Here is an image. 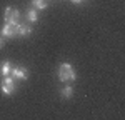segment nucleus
I'll list each match as a JSON object with an SVG mask.
<instances>
[{"label":"nucleus","mask_w":125,"mask_h":120,"mask_svg":"<svg viewBox=\"0 0 125 120\" xmlns=\"http://www.w3.org/2000/svg\"><path fill=\"white\" fill-rule=\"evenodd\" d=\"M10 72H12V65H10L9 60H3L2 63H0V75H10Z\"/></svg>","instance_id":"423d86ee"},{"label":"nucleus","mask_w":125,"mask_h":120,"mask_svg":"<svg viewBox=\"0 0 125 120\" xmlns=\"http://www.w3.org/2000/svg\"><path fill=\"white\" fill-rule=\"evenodd\" d=\"M3 39H13L15 35H19V23L15 22H7L2 29V33H0Z\"/></svg>","instance_id":"f03ea898"},{"label":"nucleus","mask_w":125,"mask_h":120,"mask_svg":"<svg viewBox=\"0 0 125 120\" xmlns=\"http://www.w3.org/2000/svg\"><path fill=\"white\" fill-rule=\"evenodd\" d=\"M32 33V27L30 25H19V35L20 37H29Z\"/></svg>","instance_id":"6e6552de"},{"label":"nucleus","mask_w":125,"mask_h":120,"mask_svg":"<svg viewBox=\"0 0 125 120\" xmlns=\"http://www.w3.org/2000/svg\"><path fill=\"white\" fill-rule=\"evenodd\" d=\"M2 45H3V37L0 35V47H2Z\"/></svg>","instance_id":"9b49d317"},{"label":"nucleus","mask_w":125,"mask_h":120,"mask_svg":"<svg viewBox=\"0 0 125 120\" xmlns=\"http://www.w3.org/2000/svg\"><path fill=\"white\" fill-rule=\"evenodd\" d=\"M72 95H73V89H72L70 85H67V87L62 89V97H63V99H70Z\"/></svg>","instance_id":"9d476101"},{"label":"nucleus","mask_w":125,"mask_h":120,"mask_svg":"<svg viewBox=\"0 0 125 120\" xmlns=\"http://www.w3.org/2000/svg\"><path fill=\"white\" fill-rule=\"evenodd\" d=\"M72 2H73V3H82L83 0H72Z\"/></svg>","instance_id":"f8f14e48"},{"label":"nucleus","mask_w":125,"mask_h":120,"mask_svg":"<svg viewBox=\"0 0 125 120\" xmlns=\"http://www.w3.org/2000/svg\"><path fill=\"white\" fill-rule=\"evenodd\" d=\"M50 3V0H32V7L35 10H43L47 9V5Z\"/></svg>","instance_id":"0eeeda50"},{"label":"nucleus","mask_w":125,"mask_h":120,"mask_svg":"<svg viewBox=\"0 0 125 120\" xmlns=\"http://www.w3.org/2000/svg\"><path fill=\"white\" fill-rule=\"evenodd\" d=\"M27 20L32 22V23L39 20V13H37V10H35V9H30L29 12H27Z\"/></svg>","instance_id":"1a4fd4ad"},{"label":"nucleus","mask_w":125,"mask_h":120,"mask_svg":"<svg viewBox=\"0 0 125 120\" xmlns=\"http://www.w3.org/2000/svg\"><path fill=\"white\" fill-rule=\"evenodd\" d=\"M3 19H5V22H15V23H19L20 12L15 9V7H5V12H3Z\"/></svg>","instance_id":"20e7f679"},{"label":"nucleus","mask_w":125,"mask_h":120,"mask_svg":"<svg viewBox=\"0 0 125 120\" xmlns=\"http://www.w3.org/2000/svg\"><path fill=\"white\" fill-rule=\"evenodd\" d=\"M75 70L70 63H62L58 69V80L60 82H73L75 80Z\"/></svg>","instance_id":"f257e3e1"},{"label":"nucleus","mask_w":125,"mask_h":120,"mask_svg":"<svg viewBox=\"0 0 125 120\" xmlns=\"http://www.w3.org/2000/svg\"><path fill=\"white\" fill-rule=\"evenodd\" d=\"M10 75H13V79L27 80V79H29V70L25 69V67H15V69H12Z\"/></svg>","instance_id":"39448f33"},{"label":"nucleus","mask_w":125,"mask_h":120,"mask_svg":"<svg viewBox=\"0 0 125 120\" xmlns=\"http://www.w3.org/2000/svg\"><path fill=\"white\" fill-rule=\"evenodd\" d=\"M0 87H2V93L3 95H12L15 92V79L10 77V75H5L2 79V85Z\"/></svg>","instance_id":"7ed1b4c3"}]
</instances>
